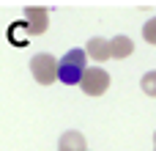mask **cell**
Listing matches in <instances>:
<instances>
[{
	"label": "cell",
	"instance_id": "3",
	"mask_svg": "<svg viewBox=\"0 0 156 151\" xmlns=\"http://www.w3.org/2000/svg\"><path fill=\"white\" fill-rule=\"evenodd\" d=\"M30 72L36 77V83L41 85H52L58 80V58H52L49 52H41L30 61Z\"/></svg>",
	"mask_w": 156,
	"mask_h": 151
},
{
	"label": "cell",
	"instance_id": "9",
	"mask_svg": "<svg viewBox=\"0 0 156 151\" xmlns=\"http://www.w3.org/2000/svg\"><path fill=\"white\" fill-rule=\"evenodd\" d=\"M143 39L148 44H156V17H151L145 25H143Z\"/></svg>",
	"mask_w": 156,
	"mask_h": 151
},
{
	"label": "cell",
	"instance_id": "8",
	"mask_svg": "<svg viewBox=\"0 0 156 151\" xmlns=\"http://www.w3.org/2000/svg\"><path fill=\"white\" fill-rule=\"evenodd\" d=\"M140 85H143V94H148V96H154V99H156V72H148V74H143Z\"/></svg>",
	"mask_w": 156,
	"mask_h": 151
},
{
	"label": "cell",
	"instance_id": "6",
	"mask_svg": "<svg viewBox=\"0 0 156 151\" xmlns=\"http://www.w3.org/2000/svg\"><path fill=\"white\" fill-rule=\"evenodd\" d=\"M134 52V44L129 36H115L110 41V58H129Z\"/></svg>",
	"mask_w": 156,
	"mask_h": 151
},
{
	"label": "cell",
	"instance_id": "10",
	"mask_svg": "<svg viewBox=\"0 0 156 151\" xmlns=\"http://www.w3.org/2000/svg\"><path fill=\"white\" fill-rule=\"evenodd\" d=\"M154 151H156V135H154Z\"/></svg>",
	"mask_w": 156,
	"mask_h": 151
},
{
	"label": "cell",
	"instance_id": "5",
	"mask_svg": "<svg viewBox=\"0 0 156 151\" xmlns=\"http://www.w3.org/2000/svg\"><path fill=\"white\" fill-rule=\"evenodd\" d=\"M85 55H90V61H110V41L107 39H90L85 47Z\"/></svg>",
	"mask_w": 156,
	"mask_h": 151
},
{
	"label": "cell",
	"instance_id": "2",
	"mask_svg": "<svg viewBox=\"0 0 156 151\" xmlns=\"http://www.w3.org/2000/svg\"><path fill=\"white\" fill-rule=\"evenodd\" d=\"M80 88H82L85 96H101L110 88V74L104 69H99V66H88L82 80H80Z\"/></svg>",
	"mask_w": 156,
	"mask_h": 151
},
{
	"label": "cell",
	"instance_id": "4",
	"mask_svg": "<svg viewBox=\"0 0 156 151\" xmlns=\"http://www.w3.org/2000/svg\"><path fill=\"white\" fill-rule=\"evenodd\" d=\"M22 28H25V33H30V36H41V33L49 28V14H47V8H41V6H27V8H25Z\"/></svg>",
	"mask_w": 156,
	"mask_h": 151
},
{
	"label": "cell",
	"instance_id": "1",
	"mask_svg": "<svg viewBox=\"0 0 156 151\" xmlns=\"http://www.w3.org/2000/svg\"><path fill=\"white\" fill-rule=\"evenodd\" d=\"M85 69H88V55H85V50H69V52L58 61V80L66 83V85H80Z\"/></svg>",
	"mask_w": 156,
	"mask_h": 151
},
{
	"label": "cell",
	"instance_id": "7",
	"mask_svg": "<svg viewBox=\"0 0 156 151\" xmlns=\"http://www.w3.org/2000/svg\"><path fill=\"white\" fill-rule=\"evenodd\" d=\"M85 138L80 132H63L60 135V143H58V151H85Z\"/></svg>",
	"mask_w": 156,
	"mask_h": 151
}]
</instances>
